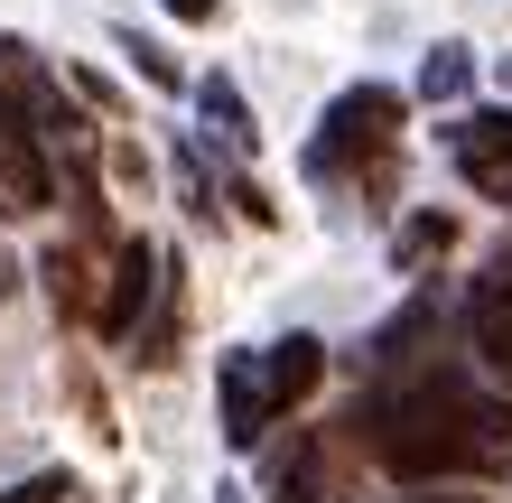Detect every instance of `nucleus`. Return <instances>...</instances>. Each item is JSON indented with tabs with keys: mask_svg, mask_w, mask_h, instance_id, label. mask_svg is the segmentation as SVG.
Segmentation results:
<instances>
[{
	"mask_svg": "<svg viewBox=\"0 0 512 503\" xmlns=\"http://www.w3.org/2000/svg\"><path fill=\"white\" fill-rule=\"evenodd\" d=\"M466 336H475V364H485L494 392H512V289H475V308H466Z\"/></svg>",
	"mask_w": 512,
	"mask_h": 503,
	"instance_id": "nucleus-7",
	"label": "nucleus"
},
{
	"mask_svg": "<svg viewBox=\"0 0 512 503\" xmlns=\"http://www.w3.org/2000/svg\"><path fill=\"white\" fill-rule=\"evenodd\" d=\"M364 448L401 485H457V476H503L512 466V392H485L457 364H429L354 410Z\"/></svg>",
	"mask_w": 512,
	"mask_h": 503,
	"instance_id": "nucleus-1",
	"label": "nucleus"
},
{
	"mask_svg": "<svg viewBox=\"0 0 512 503\" xmlns=\"http://www.w3.org/2000/svg\"><path fill=\"white\" fill-rule=\"evenodd\" d=\"M270 494H280V503H326V494H336V457H326V438H289V448L270 457Z\"/></svg>",
	"mask_w": 512,
	"mask_h": 503,
	"instance_id": "nucleus-8",
	"label": "nucleus"
},
{
	"mask_svg": "<svg viewBox=\"0 0 512 503\" xmlns=\"http://www.w3.org/2000/svg\"><path fill=\"white\" fill-rule=\"evenodd\" d=\"M122 47L140 56V75H149V84H177V56H159V47H149V38H122Z\"/></svg>",
	"mask_w": 512,
	"mask_h": 503,
	"instance_id": "nucleus-14",
	"label": "nucleus"
},
{
	"mask_svg": "<svg viewBox=\"0 0 512 503\" xmlns=\"http://www.w3.org/2000/svg\"><path fill=\"white\" fill-rule=\"evenodd\" d=\"M224 438H233V448H261V438H270L261 354H224Z\"/></svg>",
	"mask_w": 512,
	"mask_h": 503,
	"instance_id": "nucleus-6",
	"label": "nucleus"
},
{
	"mask_svg": "<svg viewBox=\"0 0 512 503\" xmlns=\"http://www.w3.org/2000/svg\"><path fill=\"white\" fill-rule=\"evenodd\" d=\"M391 140H401V94L391 84H354V94L326 103V122L308 140V177H364V168L382 177Z\"/></svg>",
	"mask_w": 512,
	"mask_h": 503,
	"instance_id": "nucleus-2",
	"label": "nucleus"
},
{
	"mask_svg": "<svg viewBox=\"0 0 512 503\" xmlns=\"http://www.w3.org/2000/svg\"><path fill=\"white\" fill-rule=\"evenodd\" d=\"M215 10H224V0H168V19H187V28H205Z\"/></svg>",
	"mask_w": 512,
	"mask_h": 503,
	"instance_id": "nucleus-15",
	"label": "nucleus"
},
{
	"mask_svg": "<svg viewBox=\"0 0 512 503\" xmlns=\"http://www.w3.org/2000/svg\"><path fill=\"white\" fill-rule=\"evenodd\" d=\"M47 205H56V168L38 150V131L0 112V224H28V215H47Z\"/></svg>",
	"mask_w": 512,
	"mask_h": 503,
	"instance_id": "nucleus-3",
	"label": "nucleus"
},
{
	"mask_svg": "<svg viewBox=\"0 0 512 503\" xmlns=\"http://www.w3.org/2000/svg\"><path fill=\"white\" fill-rule=\"evenodd\" d=\"M485 280H494V289H512V252H494V271H485Z\"/></svg>",
	"mask_w": 512,
	"mask_h": 503,
	"instance_id": "nucleus-16",
	"label": "nucleus"
},
{
	"mask_svg": "<svg viewBox=\"0 0 512 503\" xmlns=\"http://www.w3.org/2000/svg\"><path fill=\"white\" fill-rule=\"evenodd\" d=\"M47 299L66 308V317H84V327H94V261L56 243V252H47Z\"/></svg>",
	"mask_w": 512,
	"mask_h": 503,
	"instance_id": "nucleus-10",
	"label": "nucleus"
},
{
	"mask_svg": "<svg viewBox=\"0 0 512 503\" xmlns=\"http://www.w3.org/2000/svg\"><path fill=\"white\" fill-rule=\"evenodd\" d=\"M196 103H205V131H215L224 150H261V131H252V112H243V94H233L224 75H205V84H196Z\"/></svg>",
	"mask_w": 512,
	"mask_h": 503,
	"instance_id": "nucleus-9",
	"label": "nucleus"
},
{
	"mask_svg": "<svg viewBox=\"0 0 512 503\" xmlns=\"http://www.w3.org/2000/svg\"><path fill=\"white\" fill-rule=\"evenodd\" d=\"M466 75H475V56H466V47H438L429 66H419V94H429V103H457Z\"/></svg>",
	"mask_w": 512,
	"mask_h": 503,
	"instance_id": "nucleus-12",
	"label": "nucleus"
},
{
	"mask_svg": "<svg viewBox=\"0 0 512 503\" xmlns=\"http://www.w3.org/2000/svg\"><path fill=\"white\" fill-rule=\"evenodd\" d=\"M447 243H457V224H447V215H410V224H401V243H391V261H401V271H429Z\"/></svg>",
	"mask_w": 512,
	"mask_h": 503,
	"instance_id": "nucleus-11",
	"label": "nucleus"
},
{
	"mask_svg": "<svg viewBox=\"0 0 512 503\" xmlns=\"http://www.w3.org/2000/svg\"><path fill=\"white\" fill-rule=\"evenodd\" d=\"M66 494H75V476H56V466L28 476V485H0V503H66Z\"/></svg>",
	"mask_w": 512,
	"mask_h": 503,
	"instance_id": "nucleus-13",
	"label": "nucleus"
},
{
	"mask_svg": "<svg viewBox=\"0 0 512 503\" xmlns=\"http://www.w3.org/2000/svg\"><path fill=\"white\" fill-rule=\"evenodd\" d=\"M503 94H512V66H503Z\"/></svg>",
	"mask_w": 512,
	"mask_h": 503,
	"instance_id": "nucleus-18",
	"label": "nucleus"
},
{
	"mask_svg": "<svg viewBox=\"0 0 512 503\" xmlns=\"http://www.w3.org/2000/svg\"><path fill=\"white\" fill-rule=\"evenodd\" d=\"M419 503H475V494H419Z\"/></svg>",
	"mask_w": 512,
	"mask_h": 503,
	"instance_id": "nucleus-17",
	"label": "nucleus"
},
{
	"mask_svg": "<svg viewBox=\"0 0 512 503\" xmlns=\"http://www.w3.org/2000/svg\"><path fill=\"white\" fill-rule=\"evenodd\" d=\"M317 373H326V345H317V336H280V345H270V354H261V392H270V420H289V410L317 392Z\"/></svg>",
	"mask_w": 512,
	"mask_h": 503,
	"instance_id": "nucleus-5",
	"label": "nucleus"
},
{
	"mask_svg": "<svg viewBox=\"0 0 512 503\" xmlns=\"http://www.w3.org/2000/svg\"><path fill=\"white\" fill-rule=\"evenodd\" d=\"M159 299V252L140 243H112V280H103V299H94V327L103 336H140V308Z\"/></svg>",
	"mask_w": 512,
	"mask_h": 503,
	"instance_id": "nucleus-4",
	"label": "nucleus"
}]
</instances>
